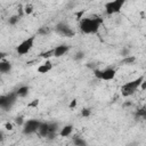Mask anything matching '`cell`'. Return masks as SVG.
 <instances>
[{"label":"cell","mask_w":146,"mask_h":146,"mask_svg":"<svg viewBox=\"0 0 146 146\" xmlns=\"http://www.w3.org/2000/svg\"><path fill=\"white\" fill-rule=\"evenodd\" d=\"M72 131H73V125H72V124H66V125H64V127L60 129L59 136H60V137H68V136L72 133Z\"/></svg>","instance_id":"obj_13"},{"label":"cell","mask_w":146,"mask_h":146,"mask_svg":"<svg viewBox=\"0 0 146 146\" xmlns=\"http://www.w3.org/2000/svg\"><path fill=\"white\" fill-rule=\"evenodd\" d=\"M74 144L78 145V146H83V145H84V141H83L82 139H78V138H76V139L74 140Z\"/></svg>","instance_id":"obj_22"},{"label":"cell","mask_w":146,"mask_h":146,"mask_svg":"<svg viewBox=\"0 0 146 146\" xmlns=\"http://www.w3.org/2000/svg\"><path fill=\"white\" fill-rule=\"evenodd\" d=\"M41 125V122L38 121V120H27L25 121L24 125H23V132L25 135H31V133H34L36 131H39V128Z\"/></svg>","instance_id":"obj_6"},{"label":"cell","mask_w":146,"mask_h":146,"mask_svg":"<svg viewBox=\"0 0 146 146\" xmlns=\"http://www.w3.org/2000/svg\"><path fill=\"white\" fill-rule=\"evenodd\" d=\"M34 41H35V36H34V35H31V36L24 39V40H23L21 43H18L17 47H16L17 54L21 55V56H23V55H26L27 52H30L31 49H32L33 46H34Z\"/></svg>","instance_id":"obj_3"},{"label":"cell","mask_w":146,"mask_h":146,"mask_svg":"<svg viewBox=\"0 0 146 146\" xmlns=\"http://www.w3.org/2000/svg\"><path fill=\"white\" fill-rule=\"evenodd\" d=\"M102 25V19L96 16H90V17H84L80 19V30L84 34H95L98 32L99 27Z\"/></svg>","instance_id":"obj_1"},{"label":"cell","mask_w":146,"mask_h":146,"mask_svg":"<svg viewBox=\"0 0 146 146\" xmlns=\"http://www.w3.org/2000/svg\"><path fill=\"white\" fill-rule=\"evenodd\" d=\"M144 80H145L144 75H140V76H138V78H136V79H133L131 81L125 82L121 87V95L123 97H129V96L133 95L137 91V89L140 88V86H141Z\"/></svg>","instance_id":"obj_2"},{"label":"cell","mask_w":146,"mask_h":146,"mask_svg":"<svg viewBox=\"0 0 146 146\" xmlns=\"http://www.w3.org/2000/svg\"><path fill=\"white\" fill-rule=\"evenodd\" d=\"M52 50H54V57H62V56H64V55H66L68 52L70 46L64 44V43L63 44H58Z\"/></svg>","instance_id":"obj_10"},{"label":"cell","mask_w":146,"mask_h":146,"mask_svg":"<svg viewBox=\"0 0 146 146\" xmlns=\"http://www.w3.org/2000/svg\"><path fill=\"white\" fill-rule=\"evenodd\" d=\"M15 122H16V124H18V125H24V119L22 117V116H18V117H16V120H15Z\"/></svg>","instance_id":"obj_20"},{"label":"cell","mask_w":146,"mask_h":146,"mask_svg":"<svg viewBox=\"0 0 146 146\" xmlns=\"http://www.w3.org/2000/svg\"><path fill=\"white\" fill-rule=\"evenodd\" d=\"M39 103H40V100H39V99H33L32 102H30V103L27 104V107L36 108V107H38V105H39Z\"/></svg>","instance_id":"obj_17"},{"label":"cell","mask_w":146,"mask_h":146,"mask_svg":"<svg viewBox=\"0 0 146 146\" xmlns=\"http://www.w3.org/2000/svg\"><path fill=\"white\" fill-rule=\"evenodd\" d=\"M51 68H52L51 62H50V60H46L44 63H42L41 65L38 66L36 71H38L40 74H46V73H48L49 71H51Z\"/></svg>","instance_id":"obj_11"},{"label":"cell","mask_w":146,"mask_h":146,"mask_svg":"<svg viewBox=\"0 0 146 146\" xmlns=\"http://www.w3.org/2000/svg\"><path fill=\"white\" fill-rule=\"evenodd\" d=\"M76 106H78V100H76V99H72V100L70 102V104H68V108H70V110H74Z\"/></svg>","instance_id":"obj_19"},{"label":"cell","mask_w":146,"mask_h":146,"mask_svg":"<svg viewBox=\"0 0 146 146\" xmlns=\"http://www.w3.org/2000/svg\"><path fill=\"white\" fill-rule=\"evenodd\" d=\"M140 89H141V90H146V80L143 81V83H141V86H140Z\"/></svg>","instance_id":"obj_25"},{"label":"cell","mask_w":146,"mask_h":146,"mask_svg":"<svg viewBox=\"0 0 146 146\" xmlns=\"http://www.w3.org/2000/svg\"><path fill=\"white\" fill-rule=\"evenodd\" d=\"M11 71V63L6 59L0 60V72L1 73H8Z\"/></svg>","instance_id":"obj_12"},{"label":"cell","mask_w":146,"mask_h":146,"mask_svg":"<svg viewBox=\"0 0 146 146\" xmlns=\"http://www.w3.org/2000/svg\"><path fill=\"white\" fill-rule=\"evenodd\" d=\"M82 57H83V52H78V54H76V56H75V58H76V59L82 58Z\"/></svg>","instance_id":"obj_26"},{"label":"cell","mask_w":146,"mask_h":146,"mask_svg":"<svg viewBox=\"0 0 146 146\" xmlns=\"http://www.w3.org/2000/svg\"><path fill=\"white\" fill-rule=\"evenodd\" d=\"M29 90H30V88L27 86H22L16 90V95H17V97H25V96H27Z\"/></svg>","instance_id":"obj_14"},{"label":"cell","mask_w":146,"mask_h":146,"mask_svg":"<svg viewBox=\"0 0 146 146\" xmlns=\"http://www.w3.org/2000/svg\"><path fill=\"white\" fill-rule=\"evenodd\" d=\"M56 31H57L58 33L65 35V36H72V35H74L73 30H72L67 24H65V23H59V24L56 26Z\"/></svg>","instance_id":"obj_9"},{"label":"cell","mask_w":146,"mask_h":146,"mask_svg":"<svg viewBox=\"0 0 146 146\" xmlns=\"http://www.w3.org/2000/svg\"><path fill=\"white\" fill-rule=\"evenodd\" d=\"M95 76L99 80H103V81H111L115 78L116 75V71L112 67H107L105 70H95L94 72Z\"/></svg>","instance_id":"obj_4"},{"label":"cell","mask_w":146,"mask_h":146,"mask_svg":"<svg viewBox=\"0 0 146 146\" xmlns=\"http://www.w3.org/2000/svg\"><path fill=\"white\" fill-rule=\"evenodd\" d=\"M17 22H18V16H11V17L9 18V24H11V25L16 24Z\"/></svg>","instance_id":"obj_21"},{"label":"cell","mask_w":146,"mask_h":146,"mask_svg":"<svg viewBox=\"0 0 146 146\" xmlns=\"http://www.w3.org/2000/svg\"><path fill=\"white\" fill-rule=\"evenodd\" d=\"M123 6H124V0L108 1L105 3V11L107 15H114V14L120 13Z\"/></svg>","instance_id":"obj_5"},{"label":"cell","mask_w":146,"mask_h":146,"mask_svg":"<svg viewBox=\"0 0 146 146\" xmlns=\"http://www.w3.org/2000/svg\"><path fill=\"white\" fill-rule=\"evenodd\" d=\"M135 57H128V58H125V59H123V63H132V62H135Z\"/></svg>","instance_id":"obj_23"},{"label":"cell","mask_w":146,"mask_h":146,"mask_svg":"<svg viewBox=\"0 0 146 146\" xmlns=\"http://www.w3.org/2000/svg\"><path fill=\"white\" fill-rule=\"evenodd\" d=\"M143 116H144V117H145V119H146V110H145V111H144V112H143Z\"/></svg>","instance_id":"obj_27"},{"label":"cell","mask_w":146,"mask_h":146,"mask_svg":"<svg viewBox=\"0 0 146 146\" xmlns=\"http://www.w3.org/2000/svg\"><path fill=\"white\" fill-rule=\"evenodd\" d=\"M90 114H91V110H89V108H83L81 111V115L83 117H88V116H90Z\"/></svg>","instance_id":"obj_18"},{"label":"cell","mask_w":146,"mask_h":146,"mask_svg":"<svg viewBox=\"0 0 146 146\" xmlns=\"http://www.w3.org/2000/svg\"><path fill=\"white\" fill-rule=\"evenodd\" d=\"M16 98H17L16 92L10 94V95H7V96H1V97H0V105H1V107H2V108H8V107H10V106L15 103Z\"/></svg>","instance_id":"obj_7"},{"label":"cell","mask_w":146,"mask_h":146,"mask_svg":"<svg viewBox=\"0 0 146 146\" xmlns=\"http://www.w3.org/2000/svg\"><path fill=\"white\" fill-rule=\"evenodd\" d=\"M55 130H56V125H54V124H49V123H41V125H40L38 132L40 133V136L46 137V136L52 133Z\"/></svg>","instance_id":"obj_8"},{"label":"cell","mask_w":146,"mask_h":146,"mask_svg":"<svg viewBox=\"0 0 146 146\" xmlns=\"http://www.w3.org/2000/svg\"><path fill=\"white\" fill-rule=\"evenodd\" d=\"M5 127H6L7 130H13V129H14V128H13V124H11L10 122H7V123L5 124Z\"/></svg>","instance_id":"obj_24"},{"label":"cell","mask_w":146,"mask_h":146,"mask_svg":"<svg viewBox=\"0 0 146 146\" xmlns=\"http://www.w3.org/2000/svg\"><path fill=\"white\" fill-rule=\"evenodd\" d=\"M40 55H41V57H42V58H46V59L48 60V58H49V57H51V56H54V50H52V49H50V50H48V51H44V52H41Z\"/></svg>","instance_id":"obj_15"},{"label":"cell","mask_w":146,"mask_h":146,"mask_svg":"<svg viewBox=\"0 0 146 146\" xmlns=\"http://www.w3.org/2000/svg\"><path fill=\"white\" fill-rule=\"evenodd\" d=\"M24 13H25L26 15H31V14L33 13V6L30 5V3L25 5V6H24Z\"/></svg>","instance_id":"obj_16"}]
</instances>
